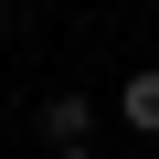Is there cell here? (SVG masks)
I'll list each match as a JSON object with an SVG mask.
<instances>
[{"mask_svg":"<svg viewBox=\"0 0 159 159\" xmlns=\"http://www.w3.org/2000/svg\"><path fill=\"white\" fill-rule=\"evenodd\" d=\"M117 117H127L138 138H159V64H138L127 85H117Z\"/></svg>","mask_w":159,"mask_h":159,"instance_id":"2","label":"cell"},{"mask_svg":"<svg viewBox=\"0 0 159 159\" xmlns=\"http://www.w3.org/2000/svg\"><path fill=\"white\" fill-rule=\"evenodd\" d=\"M53 159H96V148H53Z\"/></svg>","mask_w":159,"mask_h":159,"instance_id":"3","label":"cell"},{"mask_svg":"<svg viewBox=\"0 0 159 159\" xmlns=\"http://www.w3.org/2000/svg\"><path fill=\"white\" fill-rule=\"evenodd\" d=\"M43 138H53V148H85V138H96V106H85V96H43Z\"/></svg>","mask_w":159,"mask_h":159,"instance_id":"1","label":"cell"}]
</instances>
